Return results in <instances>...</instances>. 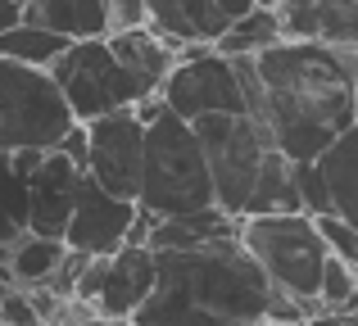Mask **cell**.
<instances>
[{"label":"cell","instance_id":"cell-19","mask_svg":"<svg viewBox=\"0 0 358 326\" xmlns=\"http://www.w3.org/2000/svg\"><path fill=\"white\" fill-rule=\"evenodd\" d=\"M64 254H69L64 240L23 231V236L9 245V254H5V276L14 281V290H36V286H45L55 276V267L64 263Z\"/></svg>","mask_w":358,"mask_h":326},{"label":"cell","instance_id":"cell-16","mask_svg":"<svg viewBox=\"0 0 358 326\" xmlns=\"http://www.w3.org/2000/svg\"><path fill=\"white\" fill-rule=\"evenodd\" d=\"M313 163L327 181V204H331L327 218H336V222L358 231V123L345 127Z\"/></svg>","mask_w":358,"mask_h":326},{"label":"cell","instance_id":"cell-1","mask_svg":"<svg viewBox=\"0 0 358 326\" xmlns=\"http://www.w3.org/2000/svg\"><path fill=\"white\" fill-rule=\"evenodd\" d=\"M259 114L272 145L290 163H313L354 118L358 50H331L317 41H281L254 54Z\"/></svg>","mask_w":358,"mask_h":326},{"label":"cell","instance_id":"cell-25","mask_svg":"<svg viewBox=\"0 0 358 326\" xmlns=\"http://www.w3.org/2000/svg\"><path fill=\"white\" fill-rule=\"evenodd\" d=\"M317 227H322V236H327V245H331V254L345 258V263L358 272V231L345 227V222H336V218H317Z\"/></svg>","mask_w":358,"mask_h":326},{"label":"cell","instance_id":"cell-2","mask_svg":"<svg viewBox=\"0 0 358 326\" xmlns=\"http://www.w3.org/2000/svg\"><path fill=\"white\" fill-rule=\"evenodd\" d=\"M272 286L236 236L155 254V290L131 326H250L268 313Z\"/></svg>","mask_w":358,"mask_h":326},{"label":"cell","instance_id":"cell-29","mask_svg":"<svg viewBox=\"0 0 358 326\" xmlns=\"http://www.w3.org/2000/svg\"><path fill=\"white\" fill-rule=\"evenodd\" d=\"M14 23H23V9H18L14 0H0V32H9Z\"/></svg>","mask_w":358,"mask_h":326},{"label":"cell","instance_id":"cell-28","mask_svg":"<svg viewBox=\"0 0 358 326\" xmlns=\"http://www.w3.org/2000/svg\"><path fill=\"white\" fill-rule=\"evenodd\" d=\"M250 9H259V0H213V14L222 18V27L236 23V18H245Z\"/></svg>","mask_w":358,"mask_h":326},{"label":"cell","instance_id":"cell-13","mask_svg":"<svg viewBox=\"0 0 358 326\" xmlns=\"http://www.w3.org/2000/svg\"><path fill=\"white\" fill-rule=\"evenodd\" d=\"M155 290V249L145 245H122L109 254L105 281H100L91 309L100 318H136V309Z\"/></svg>","mask_w":358,"mask_h":326},{"label":"cell","instance_id":"cell-15","mask_svg":"<svg viewBox=\"0 0 358 326\" xmlns=\"http://www.w3.org/2000/svg\"><path fill=\"white\" fill-rule=\"evenodd\" d=\"M145 27L173 41L177 50L213 45L227 27L213 14V0H145Z\"/></svg>","mask_w":358,"mask_h":326},{"label":"cell","instance_id":"cell-7","mask_svg":"<svg viewBox=\"0 0 358 326\" xmlns=\"http://www.w3.org/2000/svg\"><path fill=\"white\" fill-rule=\"evenodd\" d=\"M45 73L55 77V87L69 100V114L78 118V123H96V118H105V114L141 105L136 82L127 77V68L118 64V54L109 50L105 36H96V41H73Z\"/></svg>","mask_w":358,"mask_h":326},{"label":"cell","instance_id":"cell-21","mask_svg":"<svg viewBox=\"0 0 358 326\" xmlns=\"http://www.w3.org/2000/svg\"><path fill=\"white\" fill-rule=\"evenodd\" d=\"M281 41H286V36H281V23H277V14H272V5H259L245 18H236V23H227V32L213 41V50H218L222 59H254V54L272 50V45H281Z\"/></svg>","mask_w":358,"mask_h":326},{"label":"cell","instance_id":"cell-10","mask_svg":"<svg viewBox=\"0 0 358 326\" xmlns=\"http://www.w3.org/2000/svg\"><path fill=\"white\" fill-rule=\"evenodd\" d=\"M82 168L59 150H45L41 163L27 172V231L32 236L64 240V227L73 218V204L82 191Z\"/></svg>","mask_w":358,"mask_h":326},{"label":"cell","instance_id":"cell-5","mask_svg":"<svg viewBox=\"0 0 358 326\" xmlns=\"http://www.w3.org/2000/svg\"><path fill=\"white\" fill-rule=\"evenodd\" d=\"M191 127H195V141L204 150V163H209L213 204L227 218H245V204L254 195L259 168L277 150L268 127L254 123L250 114H204Z\"/></svg>","mask_w":358,"mask_h":326},{"label":"cell","instance_id":"cell-34","mask_svg":"<svg viewBox=\"0 0 358 326\" xmlns=\"http://www.w3.org/2000/svg\"><path fill=\"white\" fill-rule=\"evenodd\" d=\"M259 5H272V0H259Z\"/></svg>","mask_w":358,"mask_h":326},{"label":"cell","instance_id":"cell-32","mask_svg":"<svg viewBox=\"0 0 358 326\" xmlns=\"http://www.w3.org/2000/svg\"><path fill=\"white\" fill-rule=\"evenodd\" d=\"M354 118H358V73H354Z\"/></svg>","mask_w":358,"mask_h":326},{"label":"cell","instance_id":"cell-22","mask_svg":"<svg viewBox=\"0 0 358 326\" xmlns=\"http://www.w3.org/2000/svg\"><path fill=\"white\" fill-rule=\"evenodd\" d=\"M73 41H64L59 32H45L32 23H14L9 32H0V59L9 64H27V68H50Z\"/></svg>","mask_w":358,"mask_h":326},{"label":"cell","instance_id":"cell-9","mask_svg":"<svg viewBox=\"0 0 358 326\" xmlns=\"http://www.w3.org/2000/svg\"><path fill=\"white\" fill-rule=\"evenodd\" d=\"M87 127V177L100 191L136 204L141 191V154H145V123L136 109H118Z\"/></svg>","mask_w":358,"mask_h":326},{"label":"cell","instance_id":"cell-11","mask_svg":"<svg viewBox=\"0 0 358 326\" xmlns=\"http://www.w3.org/2000/svg\"><path fill=\"white\" fill-rule=\"evenodd\" d=\"M131 218H136V204L131 200H118V195L100 191L91 177H82L73 218L64 227V245L78 249V254H114V249L127 245Z\"/></svg>","mask_w":358,"mask_h":326},{"label":"cell","instance_id":"cell-26","mask_svg":"<svg viewBox=\"0 0 358 326\" xmlns=\"http://www.w3.org/2000/svg\"><path fill=\"white\" fill-rule=\"evenodd\" d=\"M109 18V32H127V27H145V0H100Z\"/></svg>","mask_w":358,"mask_h":326},{"label":"cell","instance_id":"cell-12","mask_svg":"<svg viewBox=\"0 0 358 326\" xmlns=\"http://www.w3.org/2000/svg\"><path fill=\"white\" fill-rule=\"evenodd\" d=\"M286 41L358 50V0H272Z\"/></svg>","mask_w":358,"mask_h":326},{"label":"cell","instance_id":"cell-4","mask_svg":"<svg viewBox=\"0 0 358 326\" xmlns=\"http://www.w3.org/2000/svg\"><path fill=\"white\" fill-rule=\"evenodd\" d=\"M236 240L245 254L259 263L272 290L290 295L308 309V322L322 318L317 304V281H322V263L331 254L317 218L308 213H263V218H241Z\"/></svg>","mask_w":358,"mask_h":326},{"label":"cell","instance_id":"cell-33","mask_svg":"<svg viewBox=\"0 0 358 326\" xmlns=\"http://www.w3.org/2000/svg\"><path fill=\"white\" fill-rule=\"evenodd\" d=\"M14 5H18V9H23V5H27V0H14Z\"/></svg>","mask_w":358,"mask_h":326},{"label":"cell","instance_id":"cell-3","mask_svg":"<svg viewBox=\"0 0 358 326\" xmlns=\"http://www.w3.org/2000/svg\"><path fill=\"white\" fill-rule=\"evenodd\" d=\"M136 209L150 218H177L195 209H218L204 150L186 118L159 109L145 123V154H141V191Z\"/></svg>","mask_w":358,"mask_h":326},{"label":"cell","instance_id":"cell-14","mask_svg":"<svg viewBox=\"0 0 358 326\" xmlns=\"http://www.w3.org/2000/svg\"><path fill=\"white\" fill-rule=\"evenodd\" d=\"M105 41H109V50L118 54V64L127 68V77L136 82L141 100L159 96L164 77L173 73V64L182 59V50H177L173 41H164L159 32H150V27H127V32H109Z\"/></svg>","mask_w":358,"mask_h":326},{"label":"cell","instance_id":"cell-30","mask_svg":"<svg viewBox=\"0 0 358 326\" xmlns=\"http://www.w3.org/2000/svg\"><path fill=\"white\" fill-rule=\"evenodd\" d=\"M250 326H313V322H277V318H254Z\"/></svg>","mask_w":358,"mask_h":326},{"label":"cell","instance_id":"cell-27","mask_svg":"<svg viewBox=\"0 0 358 326\" xmlns=\"http://www.w3.org/2000/svg\"><path fill=\"white\" fill-rule=\"evenodd\" d=\"M55 150H59V154H69V159L78 163L82 172H87V127H82V123H73V127H69V136H64V141L55 145Z\"/></svg>","mask_w":358,"mask_h":326},{"label":"cell","instance_id":"cell-23","mask_svg":"<svg viewBox=\"0 0 358 326\" xmlns=\"http://www.w3.org/2000/svg\"><path fill=\"white\" fill-rule=\"evenodd\" d=\"M354 295H358V272L345 263V258L327 254L322 281H317V304H322V313H345L354 304Z\"/></svg>","mask_w":358,"mask_h":326},{"label":"cell","instance_id":"cell-8","mask_svg":"<svg viewBox=\"0 0 358 326\" xmlns=\"http://www.w3.org/2000/svg\"><path fill=\"white\" fill-rule=\"evenodd\" d=\"M159 100H164L168 114L186 118V123H195L204 114H245L236 64L222 59L213 45L182 50V59L173 64V73L159 87Z\"/></svg>","mask_w":358,"mask_h":326},{"label":"cell","instance_id":"cell-18","mask_svg":"<svg viewBox=\"0 0 358 326\" xmlns=\"http://www.w3.org/2000/svg\"><path fill=\"white\" fill-rule=\"evenodd\" d=\"M236 227H241V218H227L222 209H195V213H177V218H155L145 249H155V254H164V249H195V245H209V240L236 236Z\"/></svg>","mask_w":358,"mask_h":326},{"label":"cell","instance_id":"cell-17","mask_svg":"<svg viewBox=\"0 0 358 326\" xmlns=\"http://www.w3.org/2000/svg\"><path fill=\"white\" fill-rule=\"evenodd\" d=\"M23 23L59 32L64 41H96V36H109V18H105V5H100V0H27Z\"/></svg>","mask_w":358,"mask_h":326},{"label":"cell","instance_id":"cell-31","mask_svg":"<svg viewBox=\"0 0 358 326\" xmlns=\"http://www.w3.org/2000/svg\"><path fill=\"white\" fill-rule=\"evenodd\" d=\"M78 326H109V318H100V313H96V318H87V322H78Z\"/></svg>","mask_w":358,"mask_h":326},{"label":"cell","instance_id":"cell-20","mask_svg":"<svg viewBox=\"0 0 358 326\" xmlns=\"http://www.w3.org/2000/svg\"><path fill=\"white\" fill-rule=\"evenodd\" d=\"M263 213H304L299 209V191H295V163L281 150H272L259 168L254 195L245 204V218H263Z\"/></svg>","mask_w":358,"mask_h":326},{"label":"cell","instance_id":"cell-6","mask_svg":"<svg viewBox=\"0 0 358 326\" xmlns=\"http://www.w3.org/2000/svg\"><path fill=\"white\" fill-rule=\"evenodd\" d=\"M78 118L45 68L0 59V154L55 150Z\"/></svg>","mask_w":358,"mask_h":326},{"label":"cell","instance_id":"cell-24","mask_svg":"<svg viewBox=\"0 0 358 326\" xmlns=\"http://www.w3.org/2000/svg\"><path fill=\"white\" fill-rule=\"evenodd\" d=\"M0 326H41V313L27 299V290H14V286L0 290Z\"/></svg>","mask_w":358,"mask_h":326}]
</instances>
